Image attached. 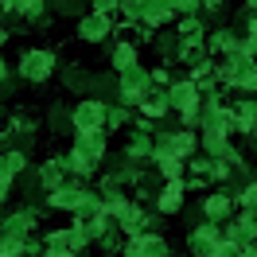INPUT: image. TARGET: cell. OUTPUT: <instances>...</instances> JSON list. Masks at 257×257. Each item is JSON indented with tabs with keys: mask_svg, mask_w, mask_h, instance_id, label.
<instances>
[{
	"mask_svg": "<svg viewBox=\"0 0 257 257\" xmlns=\"http://www.w3.org/2000/svg\"><path fill=\"white\" fill-rule=\"evenodd\" d=\"M133 257H164V241L156 238H141V241H133V249H128Z\"/></svg>",
	"mask_w": 257,
	"mask_h": 257,
	"instance_id": "obj_1",
	"label": "cell"
},
{
	"mask_svg": "<svg viewBox=\"0 0 257 257\" xmlns=\"http://www.w3.org/2000/svg\"><path fill=\"white\" fill-rule=\"evenodd\" d=\"M47 66H51V55H43V51H39V55H28V59H24V74L43 78V74H47Z\"/></svg>",
	"mask_w": 257,
	"mask_h": 257,
	"instance_id": "obj_2",
	"label": "cell"
},
{
	"mask_svg": "<svg viewBox=\"0 0 257 257\" xmlns=\"http://www.w3.org/2000/svg\"><path fill=\"white\" fill-rule=\"evenodd\" d=\"M97 121H101V105H94V101H90V105H82V109H78V125H82V128H94Z\"/></svg>",
	"mask_w": 257,
	"mask_h": 257,
	"instance_id": "obj_3",
	"label": "cell"
},
{
	"mask_svg": "<svg viewBox=\"0 0 257 257\" xmlns=\"http://www.w3.org/2000/svg\"><path fill=\"white\" fill-rule=\"evenodd\" d=\"M207 210H210V214H226V210H230V203H226V199H210Z\"/></svg>",
	"mask_w": 257,
	"mask_h": 257,
	"instance_id": "obj_4",
	"label": "cell"
}]
</instances>
